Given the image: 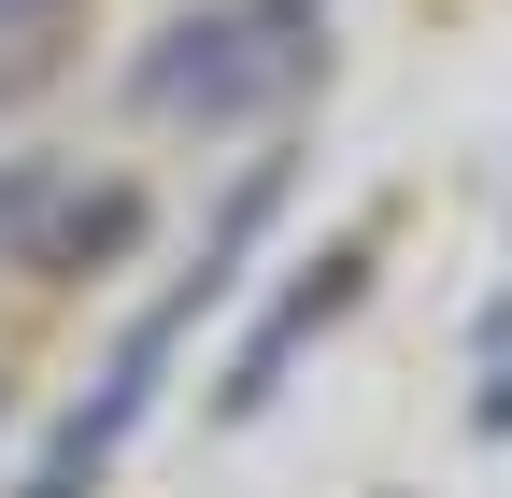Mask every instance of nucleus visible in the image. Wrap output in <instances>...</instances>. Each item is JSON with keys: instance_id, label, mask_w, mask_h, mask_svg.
<instances>
[{"instance_id": "nucleus-3", "label": "nucleus", "mask_w": 512, "mask_h": 498, "mask_svg": "<svg viewBox=\"0 0 512 498\" xmlns=\"http://www.w3.org/2000/svg\"><path fill=\"white\" fill-rule=\"evenodd\" d=\"M0 15H29V0H0Z\"/></svg>"}, {"instance_id": "nucleus-2", "label": "nucleus", "mask_w": 512, "mask_h": 498, "mask_svg": "<svg viewBox=\"0 0 512 498\" xmlns=\"http://www.w3.org/2000/svg\"><path fill=\"white\" fill-rule=\"evenodd\" d=\"M29 200H43V157H15V171H0V228H15Z\"/></svg>"}, {"instance_id": "nucleus-1", "label": "nucleus", "mask_w": 512, "mask_h": 498, "mask_svg": "<svg viewBox=\"0 0 512 498\" xmlns=\"http://www.w3.org/2000/svg\"><path fill=\"white\" fill-rule=\"evenodd\" d=\"M299 72V43H271L256 15H200V29H171L143 57V100L157 114H242V100H271Z\"/></svg>"}]
</instances>
